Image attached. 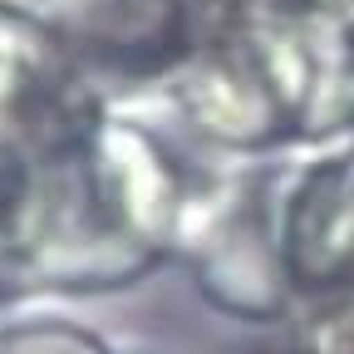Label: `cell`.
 <instances>
[{
  "label": "cell",
  "mask_w": 354,
  "mask_h": 354,
  "mask_svg": "<svg viewBox=\"0 0 354 354\" xmlns=\"http://www.w3.org/2000/svg\"><path fill=\"white\" fill-rule=\"evenodd\" d=\"M212 167L216 153L192 143L158 99L109 104L88 138L30 158V192L0 251V300L94 295L143 281L177 256Z\"/></svg>",
  "instance_id": "1"
},
{
  "label": "cell",
  "mask_w": 354,
  "mask_h": 354,
  "mask_svg": "<svg viewBox=\"0 0 354 354\" xmlns=\"http://www.w3.org/2000/svg\"><path fill=\"white\" fill-rule=\"evenodd\" d=\"M153 99L216 158L349 143L354 30L320 0H251L202 20Z\"/></svg>",
  "instance_id": "2"
},
{
  "label": "cell",
  "mask_w": 354,
  "mask_h": 354,
  "mask_svg": "<svg viewBox=\"0 0 354 354\" xmlns=\"http://www.w3.org/2000/svg\"><path fill=\"white\" fill-rule=\"evenodd\" d=\"M305 148L216 158L183 221L177 256L197 290L232 320H286V212Z\"/></svg>",
  "instance_id": "3"
},
{
  "label": "cell",
  "mask_w": 354,
  "mask_h": 354,
  "mask_svg": "<svg viewBox=\"0 0 354 354\" xmlns=\"http://www.w3.org/2000/svg\"><path fill=\"white\" fill-rule=\"evenodd\" d=\"M295 354H354V138L305 148L286 212V320Z\"/></svg>",
  "instance_id": "4"
},
{
  "label": "cell",
  "mask_w": 354,
  "mask_h": 354,
  "mask_svg": "<svg viewBox=\"0 0 354 354\" xmlns=\"http://www.w3.org/2000/svg\"><path fill=\"white\" fill-rule=\"evenodd\" d=\"M109 99L39 15L35 0H0V143L25 158L74 148L99 128Z\"/></svg>",
  "instance_id": "5"
},
{
  "label": "cell",
  "mask_w": 354,
  "mask_h": 354,
  "mask_svg": "<svg viewBox=\"0 0 354 354\" xmlns=\"http://www.w3.org/2000/svg\"><path fill=\"white\" fill-rule=\"evenodd\" d=\"M88 74L162 84L202 30L197 0H35Z\"/></svg>",
  "instance_id": "6"
},
{
  "label": "cell",
  "mask_w": 354,
  "mask_h": 354,
  "mask_svg": "<svg viewBox=\"0 0 354 354\" xmlns=\"http://www.w3.org/2000/svg\"><path fill=\"white\" fill-rule=\"evenodd\" d=\"M0 354H123L104 330L69 315L64 305L15 295L0 300Z\"/></svg>",
  "instance_id": "7"
},
{
  "label": "cell",
  "mask_w": 354,
  "mask_h": 354,
  "mask_svg": "<svg viewBox=\"0 0 354 354\" xmlns=\"http://www.w3.org/2000/svg\"><path fill=\"white\" fill-rule=\"evenodd\" d=\"M25 192H30V158L0 143V251H6V241L15 236Z\"/></svg>",
  "instance_id": "8"
},
{
  "label": "cell",
  "mask_w": 354,
  "mask_h": 354,
  "mask_svg": "<svg viewBox=\"0 0 354 354\" xmlns=\"http://www.w3.org/2000/svg\"><path fill=\"white\" fill-rule=\"evenodd\" d=\"M202 6V20L207 15H227V10H241V6H251V0H197Z\"/></svg>",
  "instance_id": "9"
},
{
  "label": "cell",
  "mask_w": 354,
  "mask_h": 354,
  "mask_svg": "<svg viewBox=\"0 0 354 354\" xmlns=\"http://www.w3.org/2000/svg\"><path fill=\"white\" fill-rule=\"evenodd\" d=\"M320 6H325L330 15H339V20H344V25L354 30V0H320Z\"/></svg>",
  "instance_id": "10"
},
{
  "label": "cell",
  "mask_w": 354,
  "mask_h": 354,
  "mask_svg": "<svg viewBox=\"0 0 354 354\" xmlns=\"http://www.w3.org/2000/svg\"><path fill=\"white\" fill-rule=\"evenodd\" d=\"M123 354H143V349H123Z\"/></svg>",
  "instance_id": "11"
}]
</instances>
